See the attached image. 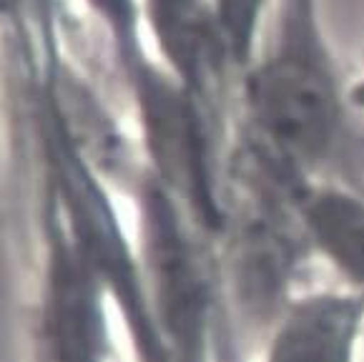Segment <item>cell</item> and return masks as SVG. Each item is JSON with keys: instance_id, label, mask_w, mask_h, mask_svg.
<instances>
[{"instance_id": "1", "label": "cell", "mask_w": 364, "mask_h": 362, "mask_svg": "<svg viewBox=\"0 0 364 362\" xmlns=\"http://www.w3.org/2000/svg\"><path fill=\"white\" fill-rule=\"evenodd\" d=\"M257 133L304 174L327 169L352 139V111L316 0H277L267 51L244 73Z\"/></svg>"}, {"instance_id": "2", "label": "cell", "mask_w": 364, "mask_h": 362, "mask_svg": "<svg viewBox=\"0 0 364 362\" xmlns=\"http://www.w3.org/2000/svg\"><path fill=\"white\" fill-rule=\"evenodd\" d=\"M38 299V362H111L106 289L53 217Z\"/></svg>"}, {"instance_id": "3", "label": "cell", "mask_w": 364, "mask_h": 362, "mask_svg": "<svg viewBox=\"0 0 364 362\" xmlns=\"http://www.w3.org/2000/svg\"><path fill=\"white\" fill-rule=\"evenodd\" d=\"M362 342V289H314L287 302L262 342V362H357Z\"/></svg>"}, {"instance_id": "4", "label": "cell", "mask_w": 364, "mask_h": 362, "mask_svg": "<svg viewBox=\"0 0 364 362\" xmlns=\"http://www.w3.org/2000/svg\"><path fill=\"white\" fill-rule=\"evenodd\" d=\"M141 13L164 68L196 101L234 63L214 0H141Z\"/></svg>"}, {"instance_id": "5", "label": "cell", "mask_w": 364, "mask_h": 362, "mask_svg": "<svg viewBox=\"0 0 364 362\" xmlns=\"http://www.w3.org/2000/svg\"><path fill=\"white\" fill-rule=\"evenodd\" d=\"M301 229L344 287L364 292V194L342 184H314L299 197Z\"/></svg>"}]
</instances>
